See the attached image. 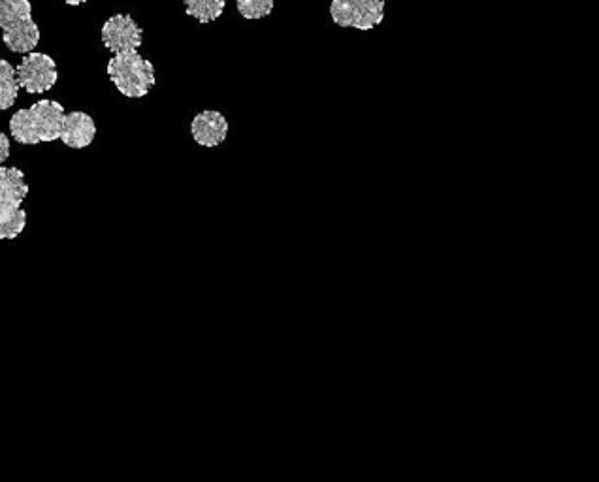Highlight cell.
<instances>
[{
	"label": "cell",
	"instance_id": "6da1fadb",
	"mask_svg": "<svg viewBox=\"0 0 599 482\" xmlns=\"http://www.w3.org/2000/svg\"><path fill=\"white\" fill-rule=\"evenodd\" d=\"M65 108L57 100H38L31 108L19 110L10 119L14 140L23 145L61 140Z\"/></svg>",
	"mask_w": 599,
	"mask_h": 482
},
{
	"label": "cell",
	"instance_id": "7a4b0ae2",
	"mask_svg": "<svg viewBox=\"0 0 599 482\" xmlns=\"http://www.w3.org/2000/svg\"><path fill=\"white\" fill-rule=\"evenodd\" d=\"M108 78L115 89L127 98H144L155 87V66L144 59L138 49L115 53L108 63Z\"/></svg>",
	"mask_w": 599,
	"mask_h": 482
},
{
	"label": "cell",
	"instance_id": "3957f363",
	"mask_svg": "<svg viewBox=\"0 0 599 482\" xmlns=\"http://www.w3.org/2000/svg\"><path fill=\"white\" fill-rule=\"evenodd\" d=\"M2 42L12 53H31L40 42L31 0H0Z\"/></svg>",
	"mask_w": 599,
	"mask_h": 482
},
{
	"label": "cell",
	"instance_id": "277c9868",
	"mask_svg": "<svg viewBox=\"0 0 599 482\" xmlns=\"http://www.w3.org/2000/svg\"><path fill=\"white\" fill-rule=\"evenodd\" d=\"M330 17L343 29L372 31L385 19V0H332Z\"/></svg>",
	"mask_w": 599,
	"mask_h": 482
},
{
	"label": "cell",
	"instance_id": "5b68a950",
	"mask_svg": "<svg viewBox=\"0 0 599 482\" xmlns=\"http://www.w3.org/2000/svg\"><path fill=\"white\" fill-rule=\"evenodd\" d=\"M16 70L19 87L31 95L51 91L59 80L57 65L46 53H27Z\"/></svg>",
	"mask_w": 599,
	"mask_h": 482
},
{
	"label": "cell",
	"instance_id": "8992f818",
	"mask_svg": "<svg viewBox=\"0 0 599 482\" xmlns=\"http://www.w3.org/2000/svg\"><path fill=\"white\" fill-rule=\"evenodd\" d=\"M144 42V31L129 14L112 16L102 25V44L112 53L138 49Z\"/></svg>",
	"mask_w": 599,
	"mask_h": 482
},
{
	"label": "cell",
	"instance_id": "52a82bcc",
	"mask_svg": "<svg viewBox=\"0 0 599 482\" xmlns=\"http://www.w3.org/2000/svg\"><path fill=\"white\" fill-rule=\"evenodd\" d=\"M230 132L227 115L219 110H202L191 121V136L196 145L204 149H215L225 144Z\"/></svg>",
	"mask_w": 599,
	"mask_h": 482
},
{
	"label": "cell",
	"instance_id": "ba28073f",
	"mask_svg": "<svg viewBox=\"0 0 599 482\" xmlns=\"http://www.w3.org/2000/svg\"><path fill=\"white\" fill-rule=\"evenodd\" d=\"M97 123L85 112L65 113L61 127V142L70 149H85L95 142Z\"/></svg>",
	"mask_w": 599,
	"mask_h": 482
},
{
	"label": "cell",
	"instance_id": "9c48e42d",
	"mask_svg": "<svg viewBox=\"0 0 599 482\" xmlns=\"http://www.w3.org/2000/svg\"><path fill=\"white\" fill-rule=\"evenodd\" d=\"M29 194V185L25 183V174L19 168L0 166V202L21 206Z\"/></svg>",
	"mask_w": 599,
	"mask_h": 482
},
{
	"label": "cell",
	"instance_id": "30bf717a",
	"mask_svg": "<svg viewBox=\"0 0 599 482\" xmlns=\"http://www.w3.org/2000/svg\"><path fill=\"white\" fill-rule=\"evenodd\" d=\"M27 226V211L21 206L0 202V240H16Z\"/></svg>",
	"mask_w": 599,
	"mask_h": 482
},
{
	"label": "cell",
	"instance_id": "8fae6325",
	"mask_svg": "<svg viewBox=\"0 0 599 482\" xmlns=\"http://www.w3.org/2000/svg\"><path fill=\"white\" fill-rule=\"evenodd\" d=\"M183 2H185V14L195 17L202 25L217 21L227 8V0H183Z\"/></svg>",
	"mask_w": 599,
	"mask_h": 482
},
{
	"label": "cell",
	"instance_id": "7c38bea8",
	"mask_svg": "<svg viewBox=\"0 0 599 482\" xmlns=\"http://www.w3.org/2000/svg\"><path fill=\"white\" fill-rule=\"evenodd\" d=\"M17 70L6 59H0V110H10L19 93Z\"/></svg>",
	"mask_w": 599,
	"mask_h": 482
},
{
	"label": "cell",
	"instance_id": "4fadbf2b",
	"mask_svg": "<svg viewBox=\"0 0 599 482\" xmlns=\"http://www.w3.org/2000/svg\"><path fill=\"white\" fill-rule=\"evenodd\" d=\"M243 19H262L274 12V0H236Z\"/></svg>",
	"mask_w": 599,
	"mask_h": 482
},
{
	"label": "cell",
	"instance_id": "5bb4252c",
	"mask_svg": "<svg viewBox=\"0 0 599 482\" xmlns=\"http://www.w3.org/2000/svg\"><path fill=\"white\" fill-rule=\"evenodd\" d=\"M8 157H10V140L6 134L0 132V164L6 162Z\"/></svg>",
	"mask_w": 599,
	"mask_h": 482
},
{
	"label": "cell",
	"instance_id": "9a60e30c",
	"mask_svg": "<svg viewBox=\"0 0 599 482\" xmlns=\"http://www.w3.org/2000/svg\"><path fill=\"white\" fill-rule=\"evenodd\" d=\"M68 6H81L83 2H87V0H65Z\"/></svg>",
	"mask_w": 599,
	"mask_h": 482
}]
</instances>
